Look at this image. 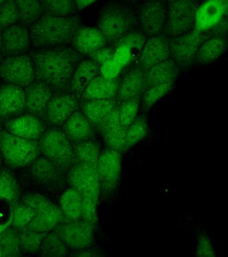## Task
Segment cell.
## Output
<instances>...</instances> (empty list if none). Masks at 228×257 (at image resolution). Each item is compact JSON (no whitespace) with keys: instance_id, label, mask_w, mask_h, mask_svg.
<instances>
[{"instance_id":"obj_31","label":"cell","mask_w":228,"mask_h":257,"mask_svg":"<svg viewBox=\"0 0 228 257\" xmlns=\"http://www.w3.org/2000/svg\"><path fill=\"white\" fill-rule=\"evenodd\" d=\"M60 206L66 221L81 220L83 198L75 189L71 187L64 192L60 199Z\"/></svg>"},{"instance_id":"obj_14","label":"cell","mask_w":228,"mask_h":257,"mask_svg":"<svg viewBox=\"0 0 228 257\" xmlns=\"http://www.w3.org/2000/svg\"><path fill=\"white\" fill-rule=\"evenodd\" d=\"M79 105V98L71 92H55L50 100L45 118L52 125H62Z\"/></svg>"},{"instance_id":"obj_2","label":"cell","mask_w":228,"mask_h":257,"mask_svg":"<svg viewBox=\"0 0 228 257\" xmlns=\"http://www.w3.org/2000/svg\"><path fill=\"white\" fill-rule=\"evenodd\" d=\"M80 28L81 20L77 16H56L45 14L31 25V42L37 48L67 45L72 42Z\"/></svg>"},{"instance_id":"obj_53","label":"cell","mask_w":228,"mask_h":257,"mask_svg":"<svg viewBox=\"0 0 228 257\" xmlns=\"http://www.w3.org/2000/svg\"><path fill=\"white\" fill-rule=\"evenodd\" d=\"M5 1L6 0H0V5H1L2 4H3Z\"/></svg>"},{"instance_id":"obj_35","label":"cell","mask_w":228,"mask_h":257,"mask_svg":"<svg viewBox=\"0 0 228 257\" xmlns=\"http://www.w3.org/2000/svg\"><path fill=\"white\" fill-rule=\"evenodd\" d=\"M39 253L45 256H65L69 254V249L61 237L53 230L46 234Z\"/></svg>"},{"instance_id":"obj_37","label":"cell","mask_w":228,"mask_h":257,"mask_svg":"<svg viewBox=\"0 0 228 257\" xmlns=\"http://www.w3.org/2000/svg\"><path fill=\"white\" fill-rule=\"evenodd\" d=\"M47 233L28 229L21 231L19 243L21 252L26 254L39 253L42 242Z\"/></svg>"},{"instance_id":"obj_44","label":"cell","mask_w":228,"mask_h":257,"mask_svg":"<svg viewBox=\"0 0 228 257\" xmlns=\"http://www.w3.org/2000/svg\"><path fill=\"white\" fill-rule=\"evenodd\" d=\"M18 21L19 14L15 0H6L0 5V28L5 29Z\"/></svg>"},{"instance_id":"obj_26","label":"cell","mask_w":228,"mask_h":257,"mask_svg":"<svg viewBox=\"0 0 228 257\" xmlns=\"http://www.w3.org/2000/svg\"><path fill=\"white\" fill-rule=\"evenodd\" d=\"M63 131L71 143L78 144L91 140L94 128L82 112H74L63 124Z\"/></svg>"},{"instance_id":"obj_13","label":"cell","mask_w":228,"mask_h":257,"mask_svg":"<svg viewBox=\"0 0 228 257\" xmlns=\"http://www.w3.org/2000/svg\"><path fill=\"white\" fill-rule=\"evenodd\" d=\"M147 36L141 30L134 29L115 44L113 60L124 70L130 64L137 62L143 50Z\"/></svg>"},{"instance_id":"obj_36","label":"cell","mask_w":228,"mask_h":257,"mask_svg":"<svg viewBox=\"0 0 228 257\" xmlns=\"http://www.w3.org/2000/svg\"><path fill=\"white\" fill-rule=\"evenodd\" d=\"M149 126L145 116H137L126 132L125 151L129 150L147 136Z\"/></svg>"},{"instance_id":"obj_18","label":"cell","mask_w":228,"mask_h":257,"mask_svg":"<svg viewBox=\"0 0 228 257\" xmlns=\"http://www.w3.org/2000/svg\"><path fill=\"white\" fill-rule=\"evenodd\" d=\"M6 128L10 134L19 138L38 141L45 132V126L41 117L28 113L10 118L6 124Z\"/></svg>"},{"instance_id":"obj_30","label":"cell","mask_w":228,"mask_h":257,"mask_svg":"<svg viewBox=\"0 0 228 257\" xmlns=\"http://www.w3.org/2000/svg\"><path fill=\"white\" fill-rule=\"evenodd\" d=\"M227 38L211 36L201 44L195 56L198 66L209 65L219 59L227 48Z\"/></svg>"},{"instance_id":"obj_19","label":"cell","mask_w":228,"mask_h":257,"mask_svg":"<svg viewBox=\"0 0 228 257\" xmlns=\"http://www.w3.org/2000/svg\"><path fill=\"white\" fill-rule=\"evenodd\" d=\"M108 148L120 153L125 152L127 130L120 121L118 104L108 114L98 128Z\"/></svg>"},{"instance_id":"obj_46","label":"cell","mask_w":228,"mask_h":257,"mask_svg":"<svg viewBox=\"0 0 228 257\" xmlns=\"http://www.w3.org/2000/svg\"><path fill=\"white\" fill-rule=\"evenodd\" d=\"M123 69L113 59L100 66V75L107 79L119 77Z\"/></svg>"},{"instance_id":"obj_54","label":"cell","mask_w":228,"mask_h":257,"mask_svg":"<svg viewBox=\"0 0 228 257\" xmlns=\"http://www.w3.org/2000/svg\"><path fill=\"white\" fill-rule=\"evenodd\" d=\"M2 132H3V130H2L1 122H0V134H1Z\"/></svg>"},{"instance_id":"obj_10","label":"cell","mask_w":228,"mask_h":257,"mask_svg":"<svg viewBox=\"0 0 228 257\" xmlns=\"http://www.w3.org/2000/svg\"><path fill=\"white\" fill-rule=\"evenodd\" d=\"M68 182L81 194L84 200L98 204L101 182L96 167L75 163L69 170Z\"/></svg>"},{"instance_id":"obj_39","label":"cell","mask_w":228,"mask_h":257,"mask_svg":"<svg viewBox=\"0 0 228 257\" xmlns=\"http://www.w3.org/2000/svg\"><path fill=\"white\" fill-rule=\"evenodd\" d=\"M140 104H141V96L130 98L118 103L120 121L126 130H127V128L133 123L134 120L137 118Z\"/></svg>"},{"instance_id":"obj_52","label":"cell","mask_w":228,"mask_h":257,"mask_svg":"<svg viewBox=\"0 0 228 257\" xmlns=\"http://www.w3.org/2000/svg\"><path fill=\"white\" fill-rule=\"evenodd\" d=\"M130 1L133 2H137L145 1V0H130Z\"/></svg>"},{"instance_id":"obj_43","label":"cell","mask_w":228,"mask_h":257,"mask_svg":"<svg viewBox=\"0 0 228 257\" xmlns=\"http://www.w3.org/2000/svg\"><path fill=\"white\" fill-rule=\"evenodd\" d=\"M173 84H159L147 88L142 94L141 102L145 108H149L157 103L173 89Z\"/></svg>"},{"instance_id":"obj_34","label":"cell","mask_w":228,"mask_h":257,"mask_svg":"<svg viewBox=\"0 0 228 257\" xmlns=\"http://www.w3.org/2000/svg\"><path fill=\"white\" fill-rule=\"evenodd\" d=\"M19 14V23L31 26L43 15L40 0H15Z\"/></svg>"},{"instance_id":"obj_17","label":"cell","mask_w":228,"mask_h":257,"mask_svg":"<svg viewBox=\"0 0 228 257\" xmlns=\"http://www.w3.org/2000/svg\"><path fill=\"white\" fill-rule=\"evenodd\" d=\"M169 56V42L165 36L148 37L137 60V66L145 72L156 64L168 59Z\"/></svg>"},{"instance_id":"obj_6","label":"cell","mask_w":228,"mask_h":257,"mask_svg":"<svg viewBox=\"0 0 228 257\" xmlns=\"http://www.w3.org/2000/svg\"><path fill=\"white\" fill-rule=\"evenodd\" d=\"M0 152L6 163L15 168L31 164L41 154L38 141L25 140L7 131L0 134Z\"/></svg>"},{"instance_id":"obj_20","label":"cell","mask_w":228,"mask_h":257,"mask_svg":"<svg viewBox=\"0 0 228 257\" xmlns=\"http://www.w3.org/2000/svg\"><path fill=\"white\" fill-rule=\"evenodd\" d=\"M30 30L27 26L13 24L3 30L2 51L9 56L25 54L31 46Z\"/></svg>"},{"instance_id":"obj_9","label":"cell","mask_w":228,"mask_h":257,"mask_svg":"<svg viewBox=\"0 0 228 257\" xmlns=\"http://www.w3.org/2000/svg\"><path fill=\"white\" fill-rule=\"evenodd\" d=\"M211 35L207 32L193 28L189 32L175 36L169 42L170 56L178 65L188 67L195 63V56L199 46Z\"/></svg>"},{"instance_id":"obj_25","label":"cell","mask_w":228,"mask_h":257,"mask_svg":"<svg viewBox=\"0 0 228 257\" xmlns=\"http://www.w3.org/2000/svg\"><path fill=\"white\" fill-rule=\"evenodd\" d=\"M145 90V72L135 66L120 80L116 99L119 103L130 98L140 97Z\"/></svg>"},{"instance_id":"obj_16","label":"cell","mask_w":228,"mask_h":257,"mask_svg":"<svg viewBox=\"0 0 228 257\" xmlns=\"http://www.w3.org/2000/svg\"><path fill=\"white\" fill-rule=\"evenodd\" d=\"M227 0H204L198 6L195 26L198 31L207 32L227 15Z\"/></svg>"},{"instance_id":"obj_4","label":"cell","mask_w":228,"mask_h":257,"mask_svg":"<svg viewBox=\"0 0 228 257\" xmlns=\"http://www.w3.org/2000/svg\"><path fill=\"white\" fill-rule=\"evenodd\" d=\"M22 202L31 207L35 212L33 220L24 230L49 232L66 221L61 208L39 193L25 195L22 198Z\"/></svg>"},{"instance_id":"obj_41","label":"cell","mask_w":228,"mask_h":257,"mask_svg":"<svg viewBox=\"0 0 228 257\" xmlns=\"http://www.w3.org/2000/svg\"><path fill=\"white\" fill-rule=\"evenodd\" d=\"M44 13L56 16H67L75 12L74 0H40Z\"/></svg>"},{"instance_id":"obj_5","label":"cell","mask_w":228,"mask_h":257,"mask_svg":"<svg viewBox=\"0 0 228 257\" xmlns=\"http://www.w3.org/2000/svg\"><path fill=\"white\" fill-rule=\"evenodd\" d=\"M39 144L41 154L63 172L75 164L73 147L63 130L55 127L45 131Z\"/></svg>"},{"instance_id":"obj_50","label":"cell","mask_w":228,"mask_h":257,"mask_svg":"<svg viewBox=\"0 0 228 257\" xmlns=\"http://www.w3.org/2000/svg\"><path fill=\"white\" fill-rule=\"evenodd\" d=\"M3 29L0 28V51H2V40H3Z\"/></svg>"},{"instance_id":"obj_8","label":"cell","mask_w":228,"mask_h":257,"mask_svg":"<svg viewBox=\"0 0 228 257\" xmlns=\"http://www.w3.org/2000/svg\"><path fill=\"white\" fill-rule=\"evenodd\" d=\"M0 77L8 84L27 87L35 80L33 58L26 54L8 56L0 62Z\"/></svg>"},{"instance_id":"obj_23","label":"cell","mask_w":228,"mask_h":257,"mask_svg":"<svg viewBox=\"0 0 228 257\" xmlns=\"http://www.w3.org/2000/svg\"><path fill=\"white\" fill-rule=\"evenodd\" d=\"M74 49L83 55L93 53L95 50L107 46V39L99 28H80L72 40Z\"/></svg>"},{"instance_id":"obj_1","label":"cell","mask_w":228,"mask_h":257,"mask_svg":"<svg viewBox=\"0 0 228 257\" xmlns=\"http://www.w3.org/2000/svg\"><path fill=\"white\" fill-rule=\"evenodd\" d=\"M83 56L74 48L65 46L46 48L33 58L35 79L45 82L53 90L69 88L72 76Z\"/></svg>"},{"instance_id":"obj_27","label":"cell","mask_w":228,"mask_h":257,"mask_svg":"<svg viewBox=\"0 0 228 257\" xmlns=\"http://www.w3.org/2000/svg\"><path fill=\"white\" fill-rule=\"evenodd\" d=\"M177 74V64L169 58L145 72V90L159 84H174Z\"/></svg>"},{"instance_id":"obj_38","label":"cell","mask_w":228,"mask_h":257,"mask_svg":"<svg viewBox=\"0 0 228 257\" xmlns=\"http://www.w3.org/2000/svg\"><path fill=\"white\" fill-rule=\"evenodd\" d=\"M19 231L8 228L0 236V256H17L21 255Z\"/></svg>"},{"instance_id":"obj_22","label":"cell","mask_w":228,"mask_h":257,"mask_svg":"<svg viewBox=\"0 0 228 257\" xmlns=\"http://www.w3.org/2000/svg\"><path fill=\"white\" fill-rule=\"evenodd\" d=\"M25 110L29 113L45 118L46 111L54 90L45 82L37 80L25 88Z\"/></svg>"},{"instance_id":"obj_40","label":"cell","mask_w":228,"mask_h":257,"mask_svg":"<svg viewBox=\"0 0 228 257\" xmlns=\"http://www.w3.org/2000/svg\"><path fill=\"white\" fill-rule=\"evenodd\" d=\"M19 196V187L15 177L7 171L0 172V199L16 204Z\"/></svg>"},{"instance_id":"obj_47","label":"cell","mask_w":228,"mask_h":257,"mask_svg":"<svg viewBox=\"0 0 228 257\" xmlns=\"http://www.w3.org/2000/svg\"><path fill=\"white\" fill-rule=\"evenodd\" d=\"M197 255L201 257L215 256L211 240L207 234H202L198 239Z\"/></svg>"},{"instance_id":"obj_12","label":"cell","mask_w":228,"mask_h":257,"mask_svg":"<svg viewBox=\"0 0 228 257\" xmlns=\"http://www.w3.org/2000/svg\"><path fill=\"white\" fill-rule=\"evenodd\" d=\"M54 230L61 237L68 248L85 250L94 241V226L83 220L65 221Z\"/></svg>"},{"instance_id":"obj_11","label":"cell","mask_w":228,"mask_h":257,"mask_svg":"<svg viewBox=\"0 0 228 257\" xmlns=\"http://www.w3.org/2000/svg\"><path fill=\"white\" fill-rule=\"evenodd\" d=\"M137 23L147 37L161 35L166 20V0H145L137 9Z\"/></svg>"},{"instance_id":"obj_33","label":"cell","mask_w":228,"mask_h":257,"mask_svg":"<svg viewBox=\"0 0 228 257\" xmlns=\"http://www.w3.org/2000/svg\"><path fill=\"white\" fill-rule=\"evenodd\" d=\"M75 153V163L89 165L97 168L99 160L100 147L96 141L88 140L76 144L73 147Z\"/></svg>"},{"instance_id":"obj_28","label":"cell","mask_w":228,"mask_h":257,"mask_svg":"<svg viewBox=\"0 0 228 257\" xmlns=\"http://www.w3.org/2000/svg\"><path fill=\"white\" fill-rule=\"evenodd\" d=\"M120 80L119 77L107 79L99 75L87 86L81 98L83 100L115 98L117 96Z\"/></svg>"},{"instance_id":"obj_15","label":"cell","mask_w":228,"mask_h":257,"mask_svg":"<svg viewBox=\"0 0 228 257\" xmlns=\"http://www.w3.org/2000/svg\"><path fill=\"white\" fill-rule=\"evenodd\" d=\"M97 170L104 188H115L121 173V153L107 148L100 153Z\"/></svg>"},{"instance_id":"obj_32","label":"cell","mask_w":228,"mask_h":257,"mask_svg":"<svg viewBox=\"0 0 228 257\" xmlns=\"http://www.w3.org/2000/svg\"><path fill=\"white\" fill-rule=\"evenodd\" d=\"M32 174L38 182L49 183L57 180L64 172L46 157L39 156L33 163Z\"/></svg>"},{"instance_id":"obj_7","label":"cell","mask_w":228,"mask_h":257,"mask_svg":"<svg viewBox=\"0 0 228 257\" xmlns=\"http://www.w3.org/2000/svg\"><path fill=\"white\" fill-rule=\"evenodd\" d=\"M199 5V0H166L165 35L175 37L193 29Z\"/></svg>"},{"instance_id":"obj_49","label":"cell","mask_w":228,"mask_h":257,"mask_svg":"<svg viewBox=\"0 0 228 257\" xmlns=\"http://www.w3.org/2000/svg\"><path fill=\"white\" fill-rule=\"evenodd\" d=\"M76 8L79 10H83L90 7L96 3L98 0H74Z\"/></svg>"},{"instance_id":"obj_3","label":"cell","mask_w":228,"mask_h":257,"mask_svg":"<svg viewBox=\"0 0 228 257\" xmlns=\"http://www.w3.org/2000/svg\"><path fill=\"white\" fill-rule=\"evenodd\" d=\"M138 25L133 10L122 4L109 3L99 10L98 28L108 44H115Z\"/></svg>"},{"instance_id":"obj_45","label":"cell","mask_w":228,"mask_h":257,"mask_svg":"<svg viewBox=\"0 0 228 257\" xmlns=\"http://www.w3.org/2000/svg\"><path fill=\"white\" fill-rule=\"evenodd\" d=\"M114 53H115L114 46H106L89 54V57L90 59L93 60L99 66H101L105 62L113 59Z\"/></svg>"},{"instance_id":"obj_42","label":"cell","mask_w":228,"mask_h":257,"mask_svg":"<svg viewBox=\"0 0 228 257\" xmlns=\"http://www.w3.org/2000/svg\"><path fill=\"white\" fill-rule=\"evenodd\" d=\"M35 212L31 207L22 202L16 204L12 211L11 224L19 232L23 230L35 216Z\"/></svg>"},{"instance_id":"obj_51","label":"cell","mask_w":228,"mask_h":257,"mask_svg":"<svg viewBox=\"0 0 228 257\" xmlns=\"http://www.w3.org/2000/svg\"><path fill=\"white\" fill-rule=\"evenodd\" d=\"M2 162H3V156H2L1 152H0V168L2 166Z\"/></svg>"},{"instance_id":"obj_55","label":"cell","mask_w":228,"mask_h":257,"mask_svg":"<svg viewBox=\"0 0 228 257\" xmlns=\"http://www.w3.org/2000/svg\"><path fill=\"white\" fill-rule=\"evenodd\" d=\"M2 60H1V58H0V62H1Z\"/></svg>"},{"instance_id":"obj_48","label":"cell","mask_w":228,"mask_h":257,"mask_svg":"<svg viewBox=\"0 0 228 257\" xmlns=\"http://www.w3.org/2000/svg\"><path fill=\"white\" fill-rule=\"evenodd\" d=\"M211 36L227 38V16L224 18L217 24L211 28L209 31L207 32Z\"/></svg>"},{"instance_id":"obj_56","label":"cell","mask_w":228,"mask_h":257,"mask_svg":"<svg viewBox=\"0 0 228 257\" xmlns=\"http://www.w3.org/2000/svg\"><path fill=\"white\" fill-rule=\"evenodd\" d=\"M1 235H2V234H0V236H1Z\"/></svg>"},{"instance_id":"obj_29","label":"cell","mask_w":228,"mask_h":257,"mask_svg":"<svg viewBox=\"0 0 228 257\" xmlns=\"http://www.w3.org/2000/svg\"><path fill=\"white\" fill-rule=\"evenodd\" d=\"M118 102L116 98L110 99L84 100L81 104L82 112L94 128H99L102 122Z\"/></svg>"},{"instance_id":"obj_21","label":"cell","mask_w":228,"mask_h":257,"mask_svg":"<svg viewBox=\"0 0 228 257\" xmlns=\"http://www.w3.org/2000/svg\"><path fill=\"white\" fill-rule=\"evenodd\" d=\"M25 106V88L8 83L0 87V118L9 119L19 115Z\"/></svg>"},{"instance_id":"obj_24","label":"cell","mask_w":228,"mask_h":257,"mask_svg":"<svg viewBox=\"0 0 228 257\" xmlns=\"http://www.w3.org/2000/svg\"><path fill=\"white\" fill-rule=\"evenodd\" d=\"M100 75V66L93 60H82L76 67L69 84L70 92L81 98L92 80Z\"/></svg>"}]
</instances>
